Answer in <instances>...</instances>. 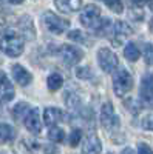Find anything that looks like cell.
I'll use <instances>...</instances> for the list:
<instances>
[{
    "label": "cell",
    "instance_id": "cell-1",
    "mask_svg": "<svg viewBox=\"0 0 153 154\" xmlns=\"http://www.w3.org/2000/svg\"><path fill=\"white\" fill-rule=\"evenodd\" d=\"M25 40L14 29H3L0 32V51L9 57H19L23 53Z\"/></svg>",
    "mask_w": 153,
    "mask_h": 154
},
{
    "label": "cell",
    "instance_id": "cell-2",
    "mask_svg": "<svg viewBox=\"0 0 153 154\" xmlns=\"http://www.w3.org/2000/svg\"><path fill=\"white\" fill-rule=\"evenodd\" d=\"M113 91L118 97H124L133 88V77L127 69H114L113 71Z\"/></svg>",
    "mask_w": 153,
    "mask_h": 154
},
{
    "label": "cell",
    "instance_id": "cell-3",
    "mask_svg": "<svg viewBox=\"0 0 153 154\" xmlns=\"http://www.w3.org/2000/svg\"><path fill=\"white\" fill-rule=\"evenodd\" d=\"M42 23H43V26L46 28V31H49L51 34H62L63 31H67L68 26H70L68 20L56 16L54 12H51V11H46L45 14L42 16Z\"/></svg>",
    "mask_w": 153,
    "mask_h": 154
},
{
    "label": "cell",
    "instance_id": "cell-4",
    "mask_svg": "<svg viewBox=\"0 0 153 154\" xmlns=\"http://www.w3.org/2000/svg\"><path fill=\"white\" fill-rule=\"evenodd\" d=\"M97 62H99V66L102 68V71H105V72H113L119 65L116 54L113 51H110L108 48H100L97 51Z\"/></svg>",
    "mask_w": 153,
    "mask_h": 154
},
{
    "label": "cell",
    "instance_id": "cell-5",
    "mask_svg": "<svg viewBox=\"0 0 153 154\" xmlns=\"http://www.w3.org/2000/svg\"><path fill=\"white\" fill-rule=\"evenodd\" d=\"M100 123L104 125V128H107L108 131H113L119 126V117L114 112V108L111 103H104L100 106Z\"/></svg>",
    "mask_w": 153,
    "mask_h": 154
},
{
    "label": "cell",
    "instance_id": "cell-6",
    "mask_svg": "<svg viewBox=\"0 0 153 154\" xmlns=\"http://www.w3.org/2000/svg\"><path fill=\"white\" fill-rule=\"evenodd\" d=\"M99 16H100V9L97 5H87L85 9L81 14V23L87 28H97L99 25Z\"/></svg>",
    "mask_w": 153,
    "mask_h": 154
},
{
    "label": "cell",
    "instance_id": "cell-7",
    "mask_svg": "<svg viewBox=\"0 0 153 154\" xmlns=\"http://www.w3.org/2000/svg\"><path fill=\"white\" fill-rule=\"evenodd\" d=\"M59 54L62 57L63 62H67L68 65H76V63H79L84 57V53L82 49L78 48V46H70V45H62Z\"/></svg>",
    "mask_w": 153,
    "mask_h": 154
},
{
    "label": "cell",
    "instance_id": "cell-8",
    "mask_svg": "<svg viewBox=\"0 0 153 154\" xmlns=\"http://www.w3.org/2000/svg\"><path fill=\"white\" fill-rule=\"evenodd\" d=\"M23 123L28 130L34 134H39L42 131V122H40V114L37 108H30L28 112L23 117Z\"/></svg>",
    "mask_w": 153,
    "mask_h": 154
},
{
    "label": "cell",
    "instance_id": "cell-9",
    "mask_svg": "<svg viewBox=\"0 0 153 154\" xmlns=\"http://www.w3.org/2000/svg\"><path fill=\"white\" fill-rule=\"evenodd\" d=\"M141 99L142 102L153 108V74H145L141 80Z\"/></svg>",
    "mask_w": 153,
    "mask_h": 154
},
{
    "label": "cell",
    "instance_id": "cell-10",
    "mask_svg": "<svg viewBox=\"0 0 153 154\" xmlns=\"http://www.w3.org/2000/svg\"><path fill=\"white\" fill-rule=\"evenodd\" d=\"M14 86L5 72L0 71V102H9L14 99Z\"/></svg>",
    "mask_w": 153,
    "mask_h": 154
},
{
    "label": "cell",
    "instance_id": "cell-11",
    "mask_svg": "<svg viewBox=\"0 0 153 154\" xmlns=\"http://www.w3.org/2000/svg\"><path fill=\"white\" fill-rule=\"evenodd\" d=\"M11 72H12V77H14V80L16 83L22 85V86H27L33 82V75L31 72L27 69V68H23L22 65H12L11 66Z\"/></svg>",
    "mask_w": 153,
    "mask_h": 154
},
{
    "label": "cell",
    "instance_id": "cell-12",
    "mask_svg": "<svg viewBox=\"0 0 153 154\" xmlns=\"http://www.w3.org/2000/svg\"><path fill=\"white\" fill-rule=\"evenodd\" d=\"M63 117V112L62 109L56 108V106H49V108H45L43 111V123L51 126V125H56L57 122H60Z\"/></svg>",
    "mask_w": 153,
    "mask_h": 154
},
{
    "label": "cell",
    "instance_id": "cell-13",
    "mask_svg": "<svg viewBox=\"0 0 153 154\" xmlns=\"http://www.w3.org/2000/svg\"><path fill=\"white\" fill-rule=\"evenodd\" d=\"M102 151V143L96 134H90L85 142L82 145V152H90V154H96V152H100Z\"/></svg>",
    "mask_w": 153,
    "mask_h": 154
},
{
    "label": "cell",
    "instance_id": "cell-14",
    "mask_svg": "<svg viewBox=\"0 0 153 154\" xmlns=\"http://www.w3.org/2000/svg\"><path fill=\"white\" fill-rule=\"evenodd\" d=\"M56 6L57 9H60L62 12H76L79 11L82 6V0H56Z\"/></svg>",
    "mask_w": 153,
    "mask_h": 154
},
{
    "label": "cell",
    "instance_id": "cell-15",
    "mask_svg": "<svg viewBox=\"0 0 153 154\" xmlns=\"http://www.w3.org/2000/svg\"><path fill=\"white\" fill-rule=\"evenodd\" d=\"M20 28H22L25 37H27L28 40H33L34 34H36V29H34V23H33V20H31L30 16L22 17V20H20Z\"/></svg>",
    "mask_w": 153,
    "mask_h": 154
},
{
    "label": "cell",
    "instance_id": "cell-16",
    "mask_svg": "<svg viewBox=\"0 0 153 154\" xmlns=\"http://www.w3.org/2000/svg\"><path fill=\"white\" fill-rule=\"evenodd\" d=\"M16 137V130L11 125L6 123H0V143H6L14 140Z\"/></svg>",
    "mask_w": 153,
    "mask_h": 154
},
{
    "label": "cell",
    "instance_id": "cell-17",
    "mask_svg": "<svg viewBox=\"0 0 153 154\" xmlns=\"http://www.w3.org/2000/svg\"><path fill=\"white\" fill-rule=\"evenodd\" d=\"M46 83H48V89H49V91H57V89L63 85V79H62V75H60V74L53 72V74H49V75H48Z\"/></svg>",
    "mask_w": 153,
    "mask_h": 154
},
{
    "label": "cell",
    "instance_id": "cell-18",
    "mask_svg": "<svg viewBox=\"0 0 153 154\" xmlns=\"http://www.w3.org/2000/svg\"><path fill=\"white\" fill-rule=\"evenodd\" d=\"M139 54H141V53H139V49H138V46L135 43H127L125 45L124 56H125V59L129 62H136L139 59Z\"/></svg>",
    "mask_w": 153,
    "mask_h": 154
},
{
    "label": "cell",
    "instance_id": "cell-19",
    "mask_svg": "<svg viewBox=\"0 0 153 154\" xmlns=\"http://www.w3.org/2000/svg\"><path fill=\"white\" fill-rule=\"evenodd\" d=\"M48 139L51 140V142H62L63 139H65V131L62 130V128L59 126H54V125H51L49 126V131H48Z\"/></svg>",
    "mask_w": 153,
    "mask_h": 154
},
{
    "label": "cell",
    "instance_id": "cell-20",
    "mask_svg": "<svg viewBox=\"0 0 153 154\" xmlns=\"http://www.w3.org/2000/svg\"><path fill=\"white\" fill-rule=\"evenodd\" d=\"M114 31H116V34H119V35H132L133 34V29H132V26L129 23H125V22H122V20H118L116 23H114Z\"/></svg>",
    "mask_w": 153,
    "mask_h": 154
},
{
    "label": "cell",
    "instance_id": "cell-21",
    "mask_svg": "<svg viewBox=\"0 0 153 154\" xmlns=\"http://www.w3.org/2000/svg\"><path fill=\"white\" fill-rule=\"evenodd\" d=\"M28 109H30V105L20 102V103H17V105L14 106V109H12V116H14L16 119H23L25 114L28 112Z\"/></svg>",
    "mask_w": 153,
    "mask_h": 154
},
{
    "label": "cell",
    "instance_id": "cell-22",
    "mask_svg": "<svg viewBox=\"0 0 153 154\" xmlns=\"http://www.w3.org/2000/svg\"><path fill=\"white\" fill-rule=\"evenodd\" d=\"M144 59L147 65H153V43H147L144 46Z\"/></svg>",
    "mask_w": 153,
    "mask_h": 154
},
{
    "label": "cell",
    "instance_id": "cell-23",
    "mask_svg": "<svg viewBox=\"0 0 153 154\" xmlns=\"http://www.w3.org/2000/svg\"><path fill=\"white\" fill-rule=\"evenodd\" d=\"M81 137H82V131H81V130H73V131H71V134H70V139H68L70 146H76V145H79Z\"/></svg>",
    "mask_w": 153,
    "mask_h": 154
},
{
    "label": "cell",
    "instance_id": "cell-24",
    "mask_svg": "<svg viewBox=\"0 0 153 154\" xmlns=\"http://www.w3.org/2000/svg\"><path fill=\"white\" fill-rule=\"evenodd\" d=\"M105 3L111 8V11H114L116 14H121L124 11V6L121 3V0H105Z\"/></svg>",
    "mask_w": 153,
    "mask_h": 154
},
{
    "label": "cell",
    "instance_id": "cell-25",
    "mask_svg": "<svg viewBox=\"0 0 153 154\" xmlns=\"http://www.w3.org/2000/svg\"><path fill=\"white\" fill-rule=\"evenodd\" d=\"M76 75L79 79H88V77H91V69L88 66H79L76 68Z\"/></svg>",
    "mask_w": 153,
    "mask_h": 154
},
{
    "label": "cell",
    "instance_id": "cell-26",
    "mask_svg": "<svg viewBox=\"0 0 153 154\" xmlns=\"http://www.w3.org/2000/svg\"><path fill=\"white\" fill-rule=\"evenodd\" d=\"M65 102H67V105H68L70 108H76V106H78V105L81 103V100H79V97L76 96V94H70V93H68V96H67Z\"/></svg>",
    "mask_w": 153,
    "mask_h": 154
},
{
    "label": "cell",
    "instance_id": "cell-27",
    "mask_svg": "<svg viewBox=\"0 0 153 154\" xmlns=\"http://www.w3.org/2000/svg\"><path fill=\"white\" fill-rule=\"evenodd\" d=\"M68 38L70 40H74V42H82L84 40V34L79 29H73V31L68 32Z\"/></svg>",
    "mask_w": 153,
    "mask_h": 154
},
{
    "label": "cell",
    "instance_id": "cell-28",
    "mask_svg": "<svg viewBox=\"0 0 153 154\" xmlns=\"http://www.w3.org/2000/svg\"><path fill=\"white\" fill-rule=\"evenodd\" d=\"M125 105H130L129 109H130L132 112H139V111H141V105H139V102H138L136 99H129Z\"/></svg>",
    "mask_w": 153,
    "mask_h": 154
},
{
    "label": "cell",
    "instance_id": "cell-29",
    "mask_svg": "<svg viewBox=\"0 0 153 154\" xmlns=\"http://www.w3.org/2000/svg\"><path fill=\"white\" fill-rule=\"evenodd\" d=\"M142 126H144V130H150V131H153V114L145 116L144 120H142Z\"/></svg>",
    "mask_w": 153,
    "mask_h": 154
},
{
    "label": "cell",
    "instance_id": "cell-30",
    "mask_svg": "<svg viewBox=\"0 0 153 154\" xmlns=\"http://www.w3.org/2000/svg\"><path fill=\"white\" fill-rule=\"evenodd\" d=\"M130 16H132V19H135V20H142V19H144V12H142L141 9L132 8V9H130Z\"/></svg>",
    "mask_w": 153,
    "mask_h": 154
},
{
    "label": "cell",
    "instance_id": "cell-31",
    "mask_svg": "<svg viewBox=\"0 0 153 154\" xmlns=\"http://www.w3.org/2000/svg\"><path fill=\"white\" fill-rule=\"evenodd\" d=\"M138 152H141V154H151L153 149H151L147 143H139V146H138Z\"/></svg>",
    "mask_w": 153,
    "mask_h": 154
},
{
    "label": "cell",
    "instance_id": "cell-32",
    "mask_svg": "<svg viewBox=\"0 0 153 154\" xmlns=\"http://www.w3.org/2000/svg\"><path fill=\"white\" fill-rule=\"evenodd\" d=\"M148 2V0H133V3L138 6V8H141V6H144L145 3Z\"/></svg>",
    "mask_w": 153,
    "mask_h": 154
},
{
    "label": "cell",
    "instance_id": "cell-33",
    "mask_svg": "<svg viewBox=\"0 0 153 154\" xmlns=\"http://www.w3.org/2000/svg\"><path fill=\"white\" fill-rule=\"evenodd\" d=\"M9 2L12 3V5H20V3H23L25 0H9Z\"/></svg>",
    "mask_w": 153,
    "mask_h": 154
},
{
    "label": "cell",
    "instance_id": "cell-34",
    "mask_svg": "<svg viewBox=\"0 0 153 154\" xmlns=\"http://www.w3.org/2000/svg\"><path fill=\"white\" fill-rule=\"evenodd\" d=\"M147 3H148V8H150V9L153 11V0H148V2H147Z\"/></svg>",
    "mask_w": 153,
    "mask_h": 154
},
{
    "label": "cell",
    "instance_id": "cell-35",
    "mask_svg": "<svg viewBox=\"0 0 153 154\" xmlns=\"http://www.w3.org/2000/svg\"><path fill=\"white\" fill-rule=\"evenodd\" d=\"M122 152H133L130 148H125V149H122Z\"/></svg>",
    "mask_w": 153,
    "mask_h": 154
},
{
    "label": "cell",
    "instance_id": "cell-36",
    "mask_svg": "<svg viewBox=\"0 0 153 154\" xmlns=\"http://www.w3.org/2000/svg\"><path fill=\"white\" fill-rule=\"evenodd\" d=\"M150 31H151V32H153V19H151V20H150Z\"/></svg>",
    "mask_w": 153,
    "mask_h": 154
}]
</instances>
